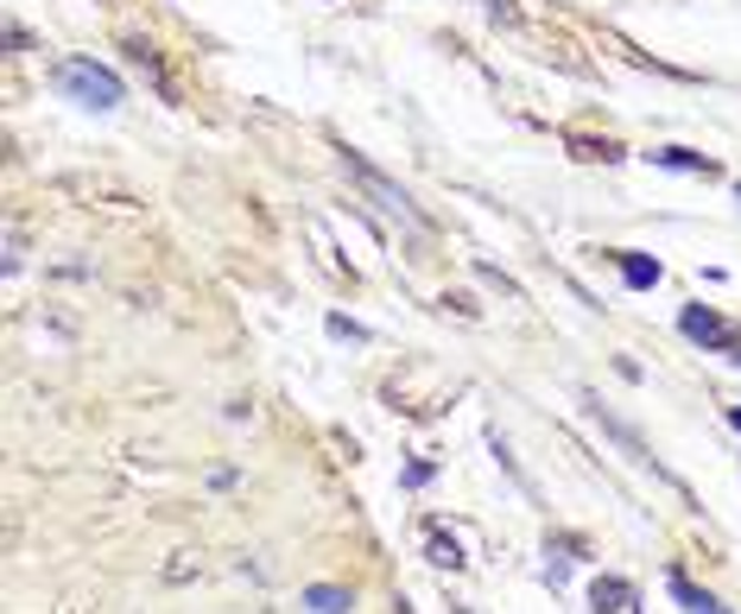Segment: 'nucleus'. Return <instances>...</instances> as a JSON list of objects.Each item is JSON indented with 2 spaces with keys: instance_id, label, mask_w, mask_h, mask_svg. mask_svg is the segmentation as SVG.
Wrapping results in <instances>:
<instances>
[{
  "instance_id": "nucleus-1",
  "label": "nucleus",
  "mask_w": 741,
  "mask_h": 614,
  "mask_svg": "<svg viewBox=\"0 0 741 614\" xmlns=\"http://www.w3.org/2000/svg\"><path fill=\"white\" fill-rule=\"evenodd\" d=\"M51 83H58V95H70L77 109H95V114H114L121 102H128L121 76H114L109 64H95V58H64Z\"/></svg>"
},
{
  "instance_id": "nucleus-2",
  "label": "nucleus",
  "mask_w": 741,
  "mask_h": 614,
  "mask_svg": "<svg viewBox=\"0 0 741 614\" xmlns=\"http://www.w3.org/2000/svg\"><path fill=\"white\" fill-rule=\"evenodd\" d=\"M349 172H355V184H362V191H368V197L380 203V209H387L393 222H399V228H413V235H432V222H425V209H418V203L406 197V191H399V184H387V177L374 172V165H368L362 153H349Z\"/></svg>"
},
{
  "instance_id": "nucleus-3",
  "label": "nucleus",
  "mask_w": 741,
  "mask_h": 614,
  "mask_svg": "<svg viewBox=\"0 0 741 614\" xmlns=\"http://www.w3.org/2000/svg\"><path fill=\"white\" fill-rule=\"evenodd\" d=\"M678 329H684V342H698V349H710V355L741 361V329L722 324L710 305H684V310H678Z\"/></svg>"
},
{
  "instance_id": "nucleus-4",
  "label": "nucleus",
  "mask_w": 741,
  "mask_h": 614,
  "mask_svg": "<svg viewBox=\"0 0 741 614\" xmlns=\"http://www.w3.org/2000/svg\"><path fill=\"white\" fill-rule=\"evenodd\" d=\"M583 406H589V418H596V424H602V431H609V438H615V443H621V450H628V457H633V462H640V469H653L659 482H672V488H678V494H684V482H678V475H672V469H666V462H659V457H653V450H647V443L633 438V431H628V424H621V418H615V412H609V406H602V399H596V393H583Z\"/></svg>"
},
{
  "instance_id": "nucleus-5",
  "label": "nucleus",
  "mask_w": 741,
  "mask_h": 614,
  "mask_svg": "<svg viewBox=\"0 0 741 614\" xmlns=\"http://www.w3.org/2000/svg\"><path fill=\"white\" fill-rule=\"evenodd\" d=\"M589 608L596 614H640V595H633V583H621V576H596V583H589Z\"/></svg>"
},
{
  "instance_id": "nucleus-6",
  "label": "nucleus",
  "mask_w": 741,
  "mask_h": 614,
  "mask_svg": "<svg viewBox=\"0 0 741 614\" xmlns=\"http://www.w3.org/2000/svg\"><path fill=\"white\" fill-rule=\"evenodd\" d=\"M666 590H672V602H678L684 614H729V608L717 602V595H710V590H698V583H691L684 571H672V576H666Z\"/></svg>"
},
{
  "instance_id": "nucleus-7",
  "label": "nucleus",
  "mask_w": 741,
  "mask_h": 614,
  "mask_svg": "<svg viewBox=\"0 0 741 614\" xmlns=\"http://www.w3.org/2000/svg\"><path fill=\"white\" fill-rule=\"evenodd\" d=\"M615 266H621V286H628V291H653L659 286V260H653V254H628V247H621Z\"/></svg>"
},
{
  "instance_id": "nucleus-8",
  "label": "nucleus",
  "mask_w": 741,
  "mask_h": 614,
  "mask_svg": "<svg viewBox=\"0 0 741 614\" xmlns=\"http://www.w3.org/2000/svg\"><path fill=\"white\" fill-rule=\"evenodd\" d=\"M305 608L311 614H349L355 608V590H343V583H311V590H305Z\"/></svg>"
},
{
  "instance_id": "nucleus-9",
  "label": "nucleus",
  "mask_w": 741,
  "mask_h": 614,
  "mask_svg": "<svg viewBox=\"0 0 741 614\" xmlns=\"http://www.w3.org/2000/svg\"><path fill=\"white\" fill-rule=\"evenodd\" d=\"M653 158V165H672V172H717V165H710V158H698V153H684V146H666V153H647Z\"/></svg>"
},
{
  "instance_id": "nucleus-10",
  "label": "nucleus",
  "mask_w": 741,
  "mask_h": 614,
  "mask_svg": "<svg viewBox=\"0 0 741 614\" xmlns=\"http://www.w3.org/2000/svg\"><path fill=\"white\" fill-rule=\"evenodd\" d=\"M324 329L336 336V342H368V324H355V317H343V310H329Z\"/></svg>"
},
{
  "instance_id": "nucleus-11",
  "label": "nucleus",
  "mask_w": 741,
  "mask_h": 614,
  "mask_svg": "<svg viewBox=\"0 0 741 614\" xmlns=\"http://www.w3.org/2000/svg\"><path fill=\"white\" fill-rule=\"evenodd\" d=\"M425 551H432V564H437V571H463V551H457V539H444V532H432V545H425Z\"/></svg>"
},
{
  "instance_id": "nucleus-12",
  "label": "nucleus",
  "mask_w": 741,
  "mask_h": 614,
  "mask_svg": "<svg viewBox=\"0 0 741 614\" xmlns=\"http://www.w3.org/2000/svg\"><path fill=\"white\" fill-rule=\"evenodd\" d=\"M432 475H437V469L418 457V462H406V469H399V488H432Z\"/></svg>"
},
{
  "instance_id": "nucleus-13",
  "label": "nucleus",
  "mask_w": 741,
  "mask_h": 614,
  "mask_svg": "<svg viewBox=\"0 0 741 614\" xmlns=\"http://www.w3.org/2000/svg\"><path fill=\"white\" fill-rule=\"evenodd\" d=\"M729 424H735V431H741V406H729Z\"/></svg>"
}]
</instances>
